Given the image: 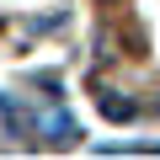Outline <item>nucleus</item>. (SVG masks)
<instances>
[{"mask_svg": "<svg viewBox=\"0 0 160 160\" xmlns=\"http://www.w3.org/2000/svg\"><path fill=\"white\" fill-rule=\"evenodd\" d=\"M96 112H102V118H112V123H133V118H139V102H133V96H123L118 86H102V91H96Z\"/></svg>", "mask_w": 160, "mask_h": 160, "instance_id": "obj_1", "label": "nucleus"}, {"mask_svg": "<svg viewBox=\"0 0 160 160\" xmlns=\"http://www.w3.org/2000/svg\"><path fill=\"white\" fill-rule=\"evenodd\" d=\"M0 123H6L11 133H32V128H38L32 107H27V102H16L11 91H0Z\"/></svg>", "mask_w": 160, "mask_h": 160, "instance_id": "obj_2", "label": "nucleus"}, {"mask_svg": "<svg viewBox=\"0 0 160 160\" xmlns=\"http://www.w3.org/2000/svg\"><path fill=\"white\" fill-rule=\"evenodd\" d=\"M43 128H48V144H69L75 139V118H64V112H53Z\"/></svg>", "mask_w": 160, "mask_h": 160, "instance_id": "obj_3", "label": "nucleus"}]
</instances>
